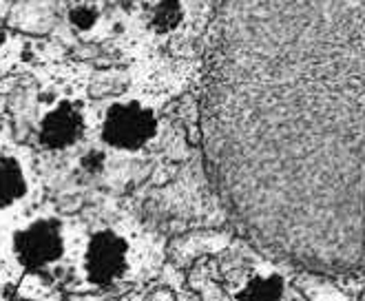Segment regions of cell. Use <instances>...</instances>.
Segmentation results:
<instances>
[{
	"mask_svg": "<svg viewBox=\"0 0 365 301\" xmlns=\"http://www.w3.org/2000/svg\"><path fill=\"white\" fill-rule=\"evenodd\" d=\"M202 140L255 248L365 277V0H222Z\"/></svg>",
	"mask_w": 365,
	"mask_h": 301,
	"instance_id": "1",
	"label": "cell"
},
{
	"mask_svg": "<svg viewBox=\"0 0 365 301\" xmlns=\"http://www.w3.org/2000/svg\"><path fill=\"white\" fill-rule=\"evenodd\" d=\"M284 292V282L279 277H257L240 292L242 299H277Z\"/></svg>",
	"mask_w": 365,
	"mask_h": 301,
	"instance_id": "9",
	"label": "cell"
},
{
	"mask_svg": "<svg viewBox=\"0 0 365 301\" xmlns=\"http://www.w3.org/2000/svg\"><path fill=\"white\" fill-rule=\"evenodd\" d=\"M60 20V0H18L9 9L7 27L27 36H47Z\"/></svg>",
	"mask_w": 365,
	"mask_h": 301,
	"instance_id": "6",
	"label": "cell"
},
{
	"mask_svg": "<svg viewBox=\"0 0 365 301\" xmlns=\"http://www.w3.org/2000/svg\"><path fill=\"white\" fill-rule=\"evenodd\" d=\"M106 3H111V5H118V3H122V0H106Z\"/></svg>",
	"mask_w": 365,
	"mask_h": 301,
	"instance_id": "13",
	"label": "cell"
},
{
	"mask_svg": "<svg viewBox=\"0 0 365 301\" xmlns=\"http://www.w3.org/2000/svg\"><path fill=\"white\" fill-rule=\"evenodd\" d=\"M182 23V5L180 0H160L151 16V27L160 34L173 31Z\"/></svg>",
	"mask_w": 365,
	"mask_h": 301,
	"instance_id": "8",
	"label": "cell"
},
{
	"mask_svg": "<svg viewBox=\"0 0 365 301\" xmlns=\"http://www.w3.org/2000/svg\"><path fill=\"white\" fill-rule=\"evenodd\" d=\"M84 133L82 111L71 102L58 104L40 122V144L51 150L73 146Z\"/></svg>",
	"mask_w": 365,
	"mask_h": 301,
	"instance_id": "5",
	"label": "cell"
},
{
	"mask_svg": "<svg viewBox=\"0 0 365 301\" xmlns=\"http://www.w3.org/2000/svg\"><path fill=\"white\" fill-rule=\"evenodd\" d=\"M27 193V180L18 160L3 155L0 158V208H9Z\"/></svg>",
	"mask_w": 365,
	"mask_h": 301,
	"instance_id": "7",
	"label": "cell"
},
{
	"mask_svg": "<svg viewBox=\"0 0 365 301\" xmlns=\"http://www.w3.org/2000/svg\"><path fill=\"white\" fill-rule=\"evenodd\" d=\"M126 255H128V244L118 233L113 230L96 233L89 240L87 260H84L89 282L96 286H111L113 282H118L126 270Z\"/></svg>",
	"mask_w": 365,
	"mask_h": 301,
	"instance_id": "4",
	"label": "cell"
},
{
	"mask_svg": "<svg viewBox=\"0 0 365 301\" xmlns=\"http://www.w3.org/2000/svg\"><path fill=\"white\" fill-rule=\"evenodd\" d=\"M5 38H7V34H5L3 25H0V47H3V42H5Z\"/></svg>",
	"mask_w": 365,
	"mask_h": 301,
	"instance_id": "12",
	"label": "cell"
},
{
	"mask_svg": "<svg viewBox=\"0 0 365 301\" xmlns=\"http://www.w3.org/2000/svg\"><path fill=\"white\" fill-rule=\"evenodd\" d=\"M158 120L155 116L144 109L138 102H120L113 104L104 118L102 140L124 150H138L155 136Z\"/></svg>",
	"mask_w": 365,
	"mask_h": 301,
	"instance_id": "2",
	"label": "cell"
},
{
	"mask_svg": "<svg viewBox=\"0 0 365 301\" xmlns=\"http://www.w3.org/2000/svg\"><path fill=\"white\" fill-rule=\"evenodd\" d=\"M98 18H100L98 9L91 7V5H78V7H73V9L69 11L71 25H73L76 29H80V31L91 29V27L98 23Z\"/></svg>",
	"mask_w": 365,
	"mask_h": 301,
	"instance_id": "10",
	"label": "cell"
},
{
	"mask_svg": "<svg viewBox=\"0 0 365 301\" xmlns=\"http://www.w3.org/2000/svg\"><path fill=\"white\" fill-rule=\"evenodd\" d=\"M14 252L29 272H40L64 255L62 228L58 222L40 220L14 235Z\"/></svg>",
	"mask_w": 365,
	"mask_h": 301,
	"instance_id": "3",
	"label": "cell"
},
{
	"mask_svg": "<svg viewBox=\"0 0 365 301\" xmlns=\"http://www.w3.org/2000/svg\"><path fill=\"white\" fill-rule=\"evenodd\" d=\"M82 164L87 166V170L91 168L93 173H96V170H100V168H102V164H104V155H102V153H89L87 158L82 160Z\"/></svg>",
	"mask_w": 365,
	"mask_h": 301,
	"instance_id": "11",
	"label": "cell"
}]
</instances>
